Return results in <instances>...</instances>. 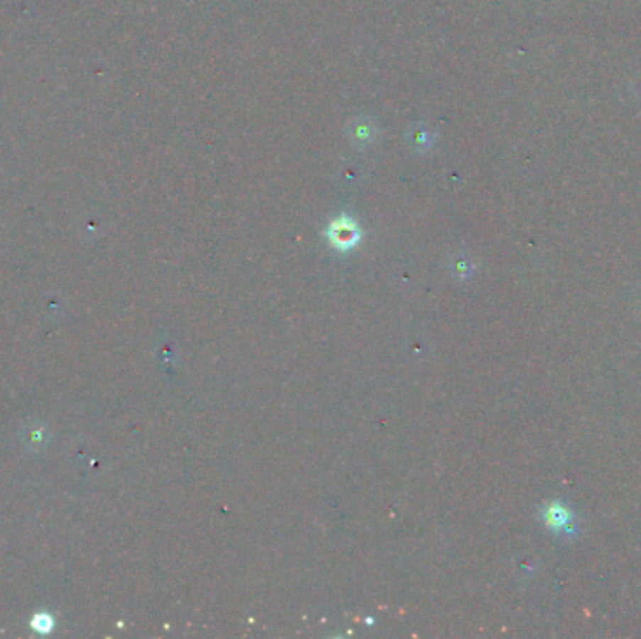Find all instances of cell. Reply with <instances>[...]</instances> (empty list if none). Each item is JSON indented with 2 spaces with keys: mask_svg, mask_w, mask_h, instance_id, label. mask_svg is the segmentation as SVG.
<instances>
[{
  "mask_svg": "<svg viewBox=\"0 0 641 639\" xmlns=\"http://www.w3.org/2000/svg\"><path fill=\"white\" fill-rule=\"evenodd\" d=\"M540 518H542L544 525L549 530H553V532L570 530V523H572V512L561 503L546 504L542 508Z\"/></svg>",
  "mask_w": 641,
  "mask_h": 639,
  "instance_id": "cell-2",
  "label": "cell"
},
{
  "mask_svg": "<svg viewBox=\"0 0 641 639\" xmlns=\"http://www.w3.org/2000/svg\"><path fill=\"white\" fill-rule=\"evenodd\" d=\"M32 628L42 632V634H48L49 630L53 628V618L48 613H38L36 617L32 618Z\"/></svg>",
  "mask_w": 641,
  "mask_h": 639,
  "instance_id": "cell-3",
  "label": "cell"
},
{
  "mask_svg": "<svg viewBox=\"0 0 641 639\" xmlns=\"http://www.w3.org/2000/svg\"><path fill=\"white\" fill-rule=\"evenodd\" d=\"M360 231L349 218H339L329 227V240L338 250H351L358 242Z\"/></svg>",
  "mask_w": 641,
  "mask_h": 639,
  "instance_id": "cell-1",
  "label": "cell"
}]
</instances>
